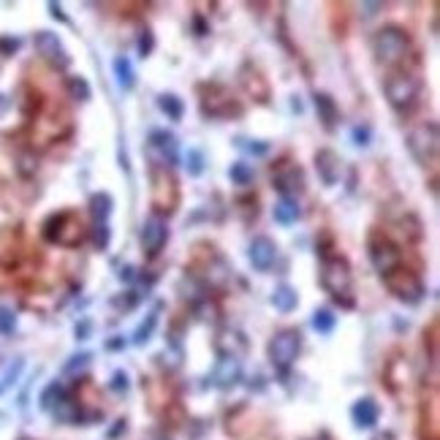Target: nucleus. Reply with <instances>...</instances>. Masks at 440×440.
I'll use <instances>...</instances> for the list:
<instances>
[{
    "label": "nucleus",
    "mask_w": 440,
    "mask_h": 440,
    "mask_svg": "<svg viewBox=\"0 0 440 440\" xmlns=\"http://www.w3.org/2000/svg\"><path fill=\"white\" fill-rule=\"evenodd\" d=\"M370 49H373V57L380 66L397 68L411 55V36L397 25H383L373 33Z\"/></svg>",
    "instance_id": "nucleus-1"
},
{
    "label": "nucleus",
    "mask_w": 440,
    "mask_h": 440,
    "mask_svg": "<svg viewBox=\"0 0 440 440\" xmlns=\"http://www.w3.org/2000/svg\"><path fill=\"white\" fill-rule=\"evenodd\" d=\"M321 286L334 302H340L343 308H353V272L343 256L329 253L321 259Z\"/></svg>",
    "instance_id": "nucleus-2"
},
{
    "label": "nucleus",
    "mask_w": 440,
    "mask_h": 440,
    "mask_svg": "<svg viewBox=\"0 0 440 440\" xmlns=\"http://www.w3.org/2000/svg\"><path fill=\"white\" fill-rule=\"evenodd\" d=\"M383 95L389 106L399 114H408L418 106L421 101V79L413 76L411 71H392L383 82Z\"/></svg>",
    "instance_id": "nucleus-3"
},
{
    "label": "nucleus",
    "mask_w": 440,
    "mask_h": 440,
    "mask_svg": "<svg viewBox=\"0 0 440 440\" xmlns=\"http://www.w3.org/2000/svg\"><path fill=\"white\" fill-rule=\"evenodd\" d=\"M405 144H408V153L413 155V160L421 166H429L435 163L440 150V131L438 123L427 120V123H418L411 131L405 133Z\"/></svg>",
    "instance_id": "nucleus-4"
},
{
    "label": "nucleus",
    "mask_w": 440,
    "mask_h": 440,
    "mask_svg": "<svg viewBox=\"0 0 440 440\" xmlns=\"http://www.w3.org/2000/svg\"><path fill=\"white\" fill-rule=\"evenodd\" d=\"M380 280H383V286L389 288V294H392L394 299H399L402 305H418V302L424 299V294H427L421 277H418L413 269H408L405 264H399L397 269H392V272L383 275Z\"/></svg>",
    "instance_id": "nucleus-5"
},
{
    "label": "nucleus",
    "mask_w": 440,
    "mask_h": 440,
    "mask_svg": "<svg viewBox=\"0 0 440 440\" xmlns=\"http://www.w3.org/2000/svg\"><path fill=\"white\" fill-rule=\"evenodd\" d=\"M150 177H153V212L169 218L179 204V185L172 169L163 166H150Z\"/></svg>",
    "instance_id": "nucleus-6"
},
{
    "label": "nucleus",
    "mask_w": 440,
    "mask_h": 440,
    "mask_svg": "<svg viewBox=\"0 0 440 440\" xmlns=\"http://www.w3.org/2000/svg\"><path fill=\"white\" fill-rule=\"evenodd\" d=\"M302 351V331L299 329H283L277 331L269 345H266V356L272 362V367H277L280 373H288L291 364L296 362V356Z\"/></svg>",
    "instance_id": "nucleus-7"
},
{
    "label": "nucleus",
    "mask_w": 440,
    "mask_h": 440,
    "mask_svg": "<svg viewBox=\"0 0 440 440\" xmlns=\"http://www.w3.org/2000/svg\"><path fill=\"white\" fill-rule=\"evenodd\" d=\"M201 114L207 117H218V120H234L242 114V104L237 98H231V92L220 85H201Z\"/></svg>",
    "instance_id": "nucleus-8"
},
{
    "label": "nucleus",
    "mask_w": 440,
    "mask_h": 440,
    "mask_svg": "<svg viewBox=\"0 0 440 440\" xmlns=\"http://www.w3.org/2000/svg\"><path fill=\"white\" fill-rule=\"evenodd\" d=\"M367 256H370V264H373V269L380 277L402 264V250L383 231H373L370 234V240H367Z\"/></svg>",
    "instance_id": "nucleus-9"
},
{
    "label": "nucleus",
    "mask_w": 440,
    "mask_h": 440,
    "mask_svg": "<svg viewBox=\"0 0 440 440\" xmlns=\"http://www.w3.org/2000/svg\"><path fill=\"white\" fill-rule=\"evenodd\" d=\"M44 240L57 245H66V247H74V245L82 240V223L76 220L74 212H57L44 223Z\"/></svg>",
    "instance_id": "nucleus-10"
},
{
    "label": "nucleus",
    "mask_w": 440,
    "mask_h": 440,
    "mask_svg": "<svg viewBox=\"0 0 440 440\" xmlns=\"http://www.w3.org/2000/svg\"><path fill=\"white\" fill-rule=\"evenodd\" d=\"M272 185L280 198H299L305 193V172L294 160H280L272 169Z\"/></svg>",
    "instance_id": "nucleus-11"
},
{
    "label": "nucleus",
    "mask_w": 440,
    "mask_h": 440,
    "mask_svg": "<svg viewBox=\"0 0 440 440\" xmlns=\"http://www.w3.org/2000/svg\"><path fill=\"white\" fill-rule=\"evenodd\" d=\"M147 155H150V166H163V169H174L179 163V144L177 136L169 131H153L147 139Z\"/></svg>",
    "instance_id": "nucleus-12"
},
{
    "label": "nucleus",
    "mask_w": 440,
    "mask_h": 440,
    "mask_svg": "<svg viewBox=\"0 0 440 440\" xmlns=\"http://www.w3.org/2000/svg\"><path fill=\"white\" fill-rule=\"evenodd\" d=\"M169 242V220L163 215H155L150 212L144 223H142V250H144V259H158L160 250Z\"/></svg>",
    "instance_id": "nucleus-13"
},
{
    "label": "nucleus",
    "mask_w": 440,
    "mask_h": 440,
    "mask_svg": "<svg viewBox=\"0 0 440 440\" xmlns=\"http://www.w3.org/2000/svg\"><path fill=\"white\" fill-rule=\"evenodd\" d=\"M33 46H36V52L44 57L49 66H55V68L71 66V57H68L66 46H63L57 33H52V30H39L36 39H33Z\"/></svg>",
    "instance_id": "nucleus-14"
},
{
    "label": "nucleus",
    "mask_w": 440,
    "mask_h": 440,
    "mask_svg": "<svg viewBox=\"0 0 440 440\" xmlns=\"http://www.w3.org/2000/svg\"><path fill=\"white\" fill-rule=\"evenodd\" d=\"M240 85L242 90L253 98V101H259V104H266L269 101V82H266V76L259 71V68L253 66V63H245L240 68Z\"/></svg>",
    "instance_id": "nucleus-15"
},
{
    "label": "nucleus",
    "mask_w": 440,
    "mask_h": 440,
    "mask_svg": "<svg viewBox=\"0 0 440 440\" xmlns=\"http://www.w3.org/2000/svg\"><path fill=\"white\" fill-rule=\"evenodd\" d=\"M247 259H250V264L256 266L259 272H269L272 264H275V259H277V245H275V240H269L266 234L256 237L250 242V247H247Z\"/></svg>",
    "instance_id": "nucleus-16"
},
{
    "label": "nucleus",
    "mask_w": 440,
    "mask_h": 440,
    "mask_svg": "<svg viewBox=\"0 0 440 440\" xmlns=\"http://www.w3.org/2000/svg\"><path fill=\"white\" fill-rule=\"evenodd\" d=\"M315 172L321 177V182L331 188L340 182V172H343V163H340V155L334 153L331 147H321L315 153Z\"/></svg>",
    "instance_id": "nucleus-17"
},
{
    "label": "nucleus",
    "mask_w": 440,
    "mask_h": 440,
    "mask_svg": "<svg viewBox=\"0 0 440 440\" xmlns=\"http://www.w3.org/2000/svg\"><path fill=\"white\" fill-rule=\"evenodd\" d=\"M240 378H242V364H240V359H234V356H220L218 362H215L212 383H215L218 389H231V386H237Z\"/></svg>",
    "instance_id": "nucleus-18"
},
{
    "label": "nucleus",
    "mask_w": 440,
    "mask_h": 440,
    "mask_svg": "<svg viewBox=\"0 0 440 440\" xmlns=\"http://www.w3.org/2000/svg\"><path fill=\"white\" fill-rule=\"evenodd\" d=\"M312 104H315V111H318V120L326 131H334L340 125V106L337 101L331 98L329 92H312Z\"/></svg>",
    "instance_id": "nucleus-19"
},
{
    "label": "nucleus",
    "mask_w": 440,
    "mask_h": 440,
    "mask_svg": "<svg viewBox=\"0 0 440 440\" xmlns=\"http://www.w3.org/2000/svg\"><path fill=\"white\" fill-rule=\"evenodd\" d=\"M215 348H218L220 356H234L240 359V353L247 351V340L240 329H223L215 337Z\"/></svg>",
    "instance_id": "nucleus-20"
},
{
    "label": "nucleus",
    "mask_w": 440,
    "mask_h": 440,
    "mask_svg": "<svg viewBox=\"0 0 440 440\" xmlns=\"http://www.w3.org/2000/svg\"><path fill=\"white\" fill-rule=\"evenodd\" d=\"M351 416H353V424H356L359 429H370V427L378 424L380 408H378V402H375L373 397H362V399H356V405L351 408Z\"/></svg>",
    "instance_id": "nucleus-21"
},
{
    "label": "nucleus",
    "mask_w": 440,
    "mask_h": 440,
    "mask_svg": "<svg viewBox=\"0 0 440 440\" xmlns=\"http://www.w3.org/2000/svg\"><path fill=\"white\" fill-rule=\"evenodd\" d=\"M25 370L22 356H11V359H0V394H6Z\"/></svg>",
    "instance_id": "nucleus-22"
},
{
    "label": "nucleus",
    "mask_w": 440,
    "mask_h": 440,
    "mask_svg": "<svg viewBox=\"0 0 440 440\" xmlns=\"http://www.w3.org/2000/svg\"><path fill=\"white\" fill-rule=\"evenodd\" d=\"M160 312H163V302H155L153 308L147 310V315H144V321L136 326L133 331V343L136 345H144V343H150V337H153L155 326H158V321H160Z\"/></svg>",
    "instance_id": "nucleus-23"
},
{
    "label": "nucleus",
    "mask_w": 440,
    "mask_h": 440,
    "mask_svg": "<svg viewBox=\"0 0 440 440\" xmlns=\"http://www.w3.org/2000/svg\"><path fill=\"white\" fill-rule=\"evenodd\" d=\"M269 302H272V308L277 310V312H291V310H296V305H299V294H296V288L280 283V286L272 291Z\"/></svg>",
    "instance_id": "nucleus-24"
},
{
    "label": "nucleus",
    "mask_w": 440,
    "mask_h": 440,
    "mask_svg": "<svg viewBox=\"0 0 440 440\" xmlns=\"http://www.w3.org/2000/svg\"><path fill=\"white\" fill-rule=\"evenodd\" d=\"M272 215H275V220H277L280 226H291V223H296V218L302 215L299 201H296V198H277V204H275Z\"/></svg>",
    "instance_id": "nucleus-25"
},
{
    "label": "nucleus",
    "mask_w": 440,
    "mask_h": 440,
    "mask_svg": "<svg viewBox=\"0 0 440 440\" xmlns=\"http://www.w3.org/2000/svg\"><path fill=\"white\" fill-rule=\"evenodd\" d=\"M111 68H114V79H117V85H120L123 90H133V85H136V74H133L131 60H128L125 55H117L114 63H111Z\"/></svg>",
    "instance_id": "nucleus-26"
},
{
    "label": "nucleus",
    "mask_w": 440,
    "mask_h": 440,
    "mask_svg": "<svg viewBox=\"0 0 440 440\" xmlns=\"http://www.w3.org/2000/svg\"><path fill=\"white\" fill-rule=\"evenodd\" d=\"M158 109L177 123V120H182V114H185V104H182V98L174 95V92H163V95H158Z\"/></svg>",
    "instance_id": "nucleus-27"
},
{
    "label": "nucleus",
    "mask_w": 440,
    "mask_h": 440,
    "mask_svg": "<svg viewBox=\"0 0 440 440\" xmlns=\"http://www.w3.org/2000/svg\"><path fill=\"white\" fill-rule=\"evenodd\" d=\"M111 207H114V198L109 193H92L90 196V215H92V220H109Z\"/></svg>",
    "instance_id": "nucleus-28"
},
{
    "label": "nucleus",
    "mask_w": 440,
    "mask_h": 440,
    "mask_svg": "<svg viewBox=\"0 0 440 440\" xmlns=\"http://www.w3.org/2000/svg\"><path fill=\"white\" fill-rule=\"evenodd\" d=\"M253 177H256V172H253V166H250L247 160H234L231 169H228V179H231L234 185H240V188L250 185Z\"/></svg>",
    "instance_id": "nucleus-29"
},
{
    "label": "nucleus",
    "mask_w": 440,
    "mask_h": 440,
    "mask_svg": "<svg viewBox=\"0 0 440 440\" xmlns=\"http://www.w3.org/2000/svg\"><path fill=\"white\" fill-rule=\"evenodd\" d=\"M52 413H55L57 421H63V424H76V421H79V405L71 402L68 397H63V399L52 408Z\"/></svg>",
    "instance_id": "nucleus-30"
},
{
    "label": "nucleus",
    "mask_w": 440,
    "mask_h": 440,
    "mask_svg": "<svg viewBox=\"0 0 440 440\" xmlns=\"http://www.w3.org/2000/svg\"><path fill=\"white\" fill-rule=\"evenodd\" d=\"M312 326L321 331V334H331L337 326V315L329 308H318L312 312Z\"/></svg>",
    "instance_id": "nucleus-31"
},
{
    "label": "nucleus",
    "mask_w": 440,
    "mask_h": 440,
    "mask_svg": "<svg viewBox=\"0 0 440 440\" xmlns=\"http://www.w3.org/2000/svg\"><path fill=\"white\" fill-rule=\"evenodd\" d=\"M90 240L98 250H106L111 240V231H109V220H92V231H90Z\"/></svg>",
    "instance_id": "nucleus-32"
},
{
    "label": "nucleus",
    "mask_w": 440,
    "mask_h": 440,
    "mask_svg": "<svg viewBox=\"0 0 440 440\" xmlns=\"http://www.w3.org/2000/svg\"><path fill=\"white\" fill-rule=\"evenodd\" d=\"M68 92H71L74 101H82V104H88L90 95H92L90 82L85 79V76H71V79H68Z\"/></svg>",
    "instance_id": "nucleus-33"
},
{
    "label": "nucleus",
    "mask_w": 440,
    "mask_h": 440,
    "mask_svg": "<svg viewBox=\"0 0 440 440\" xmlns=\"http://www.w3.org/2000/svg\"><path fill=\"white\" fill-rule=\"evenodd\" d=\"M63 397H66L63 394V386L55 380V383H49L44 392H41V402H39V405H41V411H52Z\"/></svg>",
    "instance_id": "nucleus-34"
},
{
    "label": "nucleus",
    "mask_w": 440,
    "mask_h": 440,
    "mask_svg": "<svg viewBox=\"0 0 440 440\" xmlns=\"http://www.w3.org/2000/svg\"><path fill=\"white\" fill-rule=\"evenodd\" d=\"M17 331V312L6 305H0V334H14Z\"/></svg>",
    "instance_id": "nucleus-35"
},
{
    "label": "nucleus",
    "mask_w": 440,
    "mask_h": 440,
    "mask_svg": "<svg viewBox=\"0 0 440 440\" xmlns=\"http://www.w3.org/2000/svg\"><path fill=\"white\" fill-rule=\"evenodd\" d=\"M185 169H188L191 177H201V172H204V155H201V150H188V155H185Z\"/></svg>",
    "instance_id": "nucleus-36"
},
{
    "label": "nucleus",
    "mask_w": 440,
    "mask_h": 440,
    "mask_svg": "<svg viewBox=\"0 0 440 440\" xmlns=\"http://www.w3.org/2000/svg\"><path fill=\"white\" fill-rule=\"evenodd\" d=\"M90 364V353H76V356H71L66 362V367H63V373L71 375V373H82V370H88Z\"/></svg>",
    "instance_id": "nucleus-37"
},
{
    "label": "nucleus",
    "mask_w": 440,
    "mask_h": 440,
    "mask_svg": "<svg viewBox=\"0 0 440 440\" xmlns=\"http://www.w3.org/2000/svg\"><path fill=\"white\" fill-rule=\"evenodd\" d=\"M193 312H196L201 321H215V318H218V305L209 302V299H204V302L193 305Z\"/></svg>",
    "instance_id": "nucleus-38"
},
{
    "label": "nucleus",
    "mask_w": 440,
    "mask_h": 440,
    "mask_svg": "<svg viewBox=\"0 0 440 440\" xmlns=\"http://www.w3.org/2000/svg\"><path fill=\"white\" fill-rule=\"evenodd\" d=\"M153 46H155V36L150 27H144L142 30V36H139V55L142 57H150L153 55Z\"/></svg>",
    "instance_id": "nucleus-39"
},
{
    "label": "nucleus",
    "mask_w": 440,
    "mask_h": 440,
    "mask_svg": "<svg viewBox=\"0 0 440 440\" xmlns=\"http://www.w3.org/2000/svg\"><path fill=\"white\" fill-rule=\"evenodd\" d=\"M111 392H128V386H131V380H128V373L125 370H117V373L111 375Z\"/></svg>",
    "instance_id": "nucleus-40"
},
{
    "label": "nucleus",
    "mask_w": 440,
    "mask_h": 440,
    "mask_svg": "<svg viewBox=\"0 0 440 440\" xmlns=\"http://www.w3.org/2000/svg\"><path fill=\"white\" fill-rule=\"evenodd\" d=\"M353 144L356 147H367L370 144V128H353Z\"/></svg>",
    "instance_id": "nucleus-41"
},
{
    "label": "nucleus",
    "mask_w": 440,
    "mask_h": 440,
    "mask_svg": "<svg viewBox=\"0 0 440 440\" xmlns=\"http://www.w3.org/2000/svg\"><path fill=\"white\" fill-rule=\"evenodd\" d=\"M247 153H253V155H266L269 153V144L266 142H240Z\"/></svg>",
    "instance_id": "nucleus-42"
},
{
    "label": "nucleus",
    "mask_w": 440,
    "mask_h": 440,
    "mask_svg": "<svg viewBox=\"0 0 440 440\" xmlns=\"http://www.w3.org/2000/svg\"><path fill=\"white\" fill-rule=\"evenodd\" d=\"M14 49H20V39H0V52L3 55H14Z\"/></svg>",
    "instance_id": "nucleus-43"
},
{
    "label": "nucleus",
    "mask_w": 440,
    "mask_h": 440,
    "mask_svg": "<svg viewBox=\"0 0 440 440\" xmlns=\"http://www.w3.org/2000/svg\"><path fill=\"white\" fill-rule=\"evenodd\" d=\"M88 337H90V321L76 324V340H88Z\"/></svg>",
    "instance_id": "nucleus-44"
},
{
    "label": "nucleus",
    "mask_w": 440,
    "mask_h": 440,
    "mask_svg": "<svg viewBox=\"0 0 440 440\" xmlns=\"http://www.w3.org/2000/svg\"><path fill=\"white\" fill-rule=\"evenodd\" d=\"M49 14H52L55 20H60V22H68V17L60 11V6H57V3H49Z\"/></svg>",
    "instance_id": "nucleus-45"
},
{
    "label": "nucleus",
    "mask_w": 440,
    "mask_h": 440,
    "mask_svg": "<svg viewBox=\"0 0 440 440\" xmlns=\"http://www.w3.org/2000/svg\"><path fill=\"white\" fill-rule=\"evenodd\" d=\"M380 6H383V3H364V6H362V8H364V11H367V14H375V11H378V8H380Z\"/></svg>",
    "instance_id": "nucleus-46"
},
{
    "label": "nucleus",
    "mask_w": 440,
    "mask_h": 440,
    "mask_svg": "<svg viewBox=\"0 0 440 440\" xmlns=\"http://www.w3.org/2000/svg\"><path fill=\"white\" fill-rule=\"evenodd\" d=\"M193 25H196V36H204V33H207V27H204V22H201V17H196Z\"/></svg>",
    "instance_id": "nucleus-47"
},
{
    "label": "nucleus",
    "mask_w": 440,
    "mask_h": 440,
    "mask_svg": "<svg viewBox=\"0 0 440 440\" xmlns=\"http://www.w3.org/2000/svg\"><path fill=\"white\" fill-rule=\"evenodd\" d=\"M370 440H397V438L392 435V432H378V435H375V438H370Z\"/></svg>",
    "instance_id": "nucleus-48"
},
{
    "label": "nucleus",
    "mask_w": 440,
    "mask_h": 440,
    "mask_svg": "<svg viewBox=\"0 0 440 440\" xmlns=\"http://www.w3.org/2000/svg\"><path fill=\"white\" fill-rule=\"evenodd\" d=\"M0 106H3V98H0Z\"/></svg>",
    "instance_id": "nucleus-49"
}]
</instances>
